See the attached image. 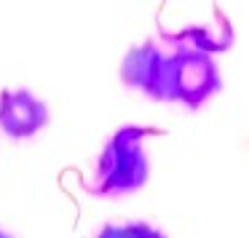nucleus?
<instances>
[{"mask_svg": "<svg viewBox=\"0 0 249 238\" xmlns=\"http://www.w3.org/2000/svg\"><path fill=\"white\" fill-rule=\"evenodd\" d=\"M161 134L158 129H142V126H124L107 139L102 155L97 158V171H94V195L115 198V195H129L145 187L150 177V161L145 153L147 136Z\"/></svg>", "mask_w": 249, "mask_h": 238, "instance_id": "obj_1", "label": "nucleus"}, {"mask_svg": "<svg viewBox=\"0 0 249 238\" xmlns=\"http://www.w3.org/2000/svg\"><path fill=\"white\" fill-rule=\"evenodd\" d=\"M222 88V75L214 56L206 51L179 46L163 56L161 102H177L188 110H198Z\"/></svg>", "mask_w": 249, "mask_h": 238, "instance_id": "obj_2", "label": "nucleus"}, {"mask_svg": "<svg viewBox=\"0 0 249 238\" xmlns=\"http://www.w3.org/2000/svg\"><path fill=\"white\" fill-rule=\"evenodd\" d=\"M49 126V107L30 88L0 91V129L11 139H30Z\"/></svg>", "mask_w": 249, "mask_h": 238, "instance_id": "obj_3", "label": "nucleus"}, {"mask_svg": "<svg viewBox=\"0 0 249 238\" xmlns=\"http://www.w3.org/2000/svg\"><path fill=\"white\" fill-rule=\"evenodd\" d=\"M163 51L153 40L134 46L121 62V81L140 91L142 97L161 102V72H163Z\"/></svg>", "mask_w": 249, "mask_h": 238, "instance_id": "obj_4", "label": "nucleus"}, {"mask_svg": "<svg viewBox=\"0 0 249 238\" xmlns=\"http://www.w3.org/2000/svg\"><path fill=\"white\" fill-rule=\"evenodd\" d=\"M97 238H166L158 227L147 222H129V225H105Z\"/></svg>", "mask_w": 249, "mask_h": 238, "instance_id": "obj_5", "label": "nucleus"}, {"mask_svg": "<svg viewBox=\"0 0 249 238\" xmlns=\"http://www.w3.org/2000/svg\"><path fill=\"white\" fill-rule=\"evenodd\" d=\"M0 238H14V236H8V233L3 230V227H0Z\"/></svg>", "mask_w": 249, "mask_h": 238, "instance_id": "obj_6", "label": "nucleus"}]
</instances>
